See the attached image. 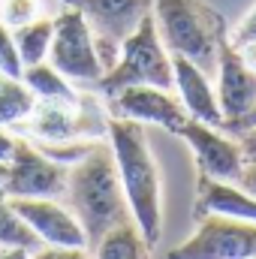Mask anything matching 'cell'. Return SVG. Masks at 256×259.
<instances>
[{
  "label": "cell",
  "mask_w": 256,
  "mask_h": 259,
  "mask_svg": "<svg viewBox=\"0 0 256 259\" xmlns=\"http://www.w3.org/2000/svg\"><path fill=\"white\" fill-rule=\"evenodd\" d=\"M64 199L66 208L78 217V223L84 229L88 250H94L109 229L133 220L109 142L94 139L91 151L78 163L69 166Z\"/></svg>",
  "instance_id": "6da1fadb"
},
{
  "label": "cell",
  "mask_w": 256,
  "mask_h": 259,
  "mask_svg": "<svg viewBox=\"0 0 256 259\" xmlns=\"http://www.w3.org/2000/svg\"><path fill=\"white\" fill-rule=\"evenodd\" d=\"M106 136L115 154V166L121 175L130 214L136 226L142 229L148 247H157L163 235V184H160V169L145 136V124L109 115Z\"/></svg>",
  "instance_id": "7a4b0ae2"
},
{
  "label": "cell",
  "mask_w": 256,
  "mask_h": 259,
  "mask_svg": "<svg viewBox=\"0 0 256 259\" xmlns=\"http://www.w3.org/2000/svg\"><path fill=\"white\" fill-rule=\"evenodd\" d=\"M151 15L169 55H181L205 72H217L220 42L229 36L217 9L205 0H154Z\"/></svg>",
  "instance_id": "3957f363"
},
{
  "label": "cell",
  "mask_w": 256,
  "mask_h": 259,
  "mask_svg": "<svg viewBox=\"0 0 256 259\" xmlns=\"http://www.w3.org/2000/svg\"><path fill=\"white\" fill-rule=\"evenodd\" d=\"M133 84H154V88H163V91H175L172 55L163 46L151 12L139 21V27L124 39L118 61L112 64V69L103 72V78L94 84V91L109 100L118 91L133 88Z\"/></svg>",
  "instance_id": "277c9868"
},
{
  "label": "cell",
  "mask_w": 256,
  "mask_h": 259,
  "mask_svg": "<svg viewBox=\"0 0 256 259\" xmlns=\"http://www.w3.org/2000/svg\"><path fill=\"white\" fill-rule=\"evenodd\" d=\"M64 3L84 15L103 69H112L124 39L154 6V0H64Z\"/></svg>",
  "instance_id": "5b68a950"
},
{
  "label": "cell",
  "mask_w": 256,
  "mask_h": 259,
  "mask_svg": "<svg viewBox=\"0 0 256 259\" xmlns=\"http://www.w3.org/2000/svg\"><path fill=\"white\" fill-rule=\"evenodd\" d=\"M196 220V232L166 259H256V223L223 214H202Z\"/></svg>",
  "instance_id": "8992f818"
},
{
  "label": "cell",
  "mask_w": 256,
  "mask_h": 259,
  "mask_svg": "<svg viewBox=\"0 0 256 259\" xmlns=\"http://www.w3.org/2000/svg\"><path fill=\"white\" fill-rule=\"evenodd\" d=\"M49 64L58 72H64L69 81H84V84H97L103 78V64L94 46V33L84 21V15L72 6H66L64 12L55 18V36H52V49H49Z\"/></svg>",
  "instance_id": "52a82bcc"
},
{
  "label": "cell",
  "mask_w": 256,
  "mask_h": 259,
  "mask_svg": "<svg viewBox=\"0 0 256 259\" xmlns=\"http://www.w3.org/2000/svg\"><path fill=\"white\" fill-rule=\"evenodd\" d=\"M66 175L69 166L55 163L27 139H15L0 193L9 199H58L66 190Z\"/></svg>",
  "instance_id": "ba28073f"
},
{
  "label": "cell",
  "mask_w": 256,
  "mask_h": 259,
  "mask_svg": "<svg viewBox=\"0 0 256 259\" xmlns=\"http://www.w3.org/2000/svg\"><path fill=\"white\" fill-rule=\"evenodd\" d=\"M109 115L139 121V124H157L175 136L190 121L178 94L154 88V84H133V88L118 91L115 97H109Z\"/></svg>",
  "instance_id": "9c48e42d"
},
{
  "label": "cell",
  "mask_w": 256,
  "mask_h": 259,
  "mask_svg": "<svg viewBox=\"0 0 256 259\" xmlns=\"http://www.w3.org/2000/svg\"><path fill=\"white\" fill-rule=\"evenodd\" d=\"M178 136L193 148L199 175L220 178V181H238L241 169L247 166L238 139L220 133V127H211V124H202V121L190 118Z\"/></svg>",
  "instance_id": "30bf717a"
},
{
  "label": "cell",
  "mask_w": 256,
  "mask_h": 259,
  "mask_svg": "<svg viewBox=\"0 0 256 259\" xmlns=\"http://www.w3.org/2000/svg\"><path fill=\"white\" fill-rule=\"evenodd\" d=\"M217 103L223 112V127L241 121L256 103V69L241 61L229 36L220 42L217 52Z\"/></svg>",
  "instance_id": "8fae6325"
},
{
  "label": "cell",
  "mask_w": 256,
  "mask_h": 259,
  "mask_svg": "<svg viewBox=\"0 0 256 259\" xmlns=\"http://www.w3.org/2000/svg\"><path fill=\"white\" fill-rule=\"evenodd\" d=\"M12 208L27 220L42 244L52 247H88L78 217L55 199H9Z\"/></svg>",
  "instance_id": "7c38bea8"
},
{
  "label": "cell",
  "mask_w": 256,
  "mask_h": 259,
  "mask_svg": "<svg viewBox=\"0 0 256 259\" xmlns=\"http://www.w3.org/2000/svg\"><path fill=\"white\" fill-rule=\"evenodd\" d=\"M172 66H175V91H178V100L184 103L187 115L202 124L223 127V112L217 103V91L208 81V72L181 55H172Z\"/></svg>",
  "instance_id": "4fadbf2b"
},
{
  "label": "cell",
  "mask_w": 256,
  "mask_h": 259,
  "mask_svg": "<svg viewBox=\"0 0 256 259\" xmlns=\"http://www.w3.org/2000/svg\"><path fill=\"white\" fill-rule=\"evenodd\" d=\"M202 214H223V217L256 223V196H250L235 181H220V178L199 175L196 217H202Z\"/></svg>",
  "instance_id": "5bb4252c"
},
{
  "label": "cell",
  "mask_w": 256,
  "mask_h": 259,
  "mask_svg": "<svg viewBox=\"0 0 256 259\" xmlns=\"http://www.w3.org/2000/svg\"><path fill=\"white\" fill-rule=\"evenodd\" d=\"M21 81L33 91L36 100L42 103H61V106H78V97L69 91V78L64 72H58L49 61L33 66H24L21 72Z\"/></svg>",
  "instance_id": "9a60e30c"
},
{
  "label": "cell",
  "mask_w": 256,
  "mask_h": 259,
  "mask_svg": "<svg viewBox=\"0 0 256 259\" xmlns=\"http://www.w3.org/2000/svg\"><path fill=\"white\" fill-rule=\"evenodd\" d=\"M91 253H94V259H148L151 247H148L142 229L136 226V220H127V223L109 229Z\"/></svg>",
  "instance_id": "2e32d148"
},
{
  "label": "cell",
  "mask_w": 256,
  "mask_h": 259,
  "mask_svg": "<svg viewBox=\"0 0 256 259\" xmlns=\"http://www.w3.org/2000/svg\"><path fill=\"white\" fill-rule=\"evenodd\" d=\"M12 36H15V49H18L21 64H42V61H49V49H52V36H55V18L39 15V18L15 27Z\"/></svg>",
  "instance_id": "e0dca14e"
},
{
  "label": "cell",
  "mask_w": 256,
  "mask_h": 259,
  "mask_svg": "<svg viewBox=\"0 0 256 259\" xmlns=\"http://www.w3.org/2000/svg\"><path fill=\"white\" fill-rule=\"evenodd\" d=\"M33 109H36L33 91L21 78H9L0 72V127H9V124L30 118Z\"/></svg>",
  "instance_id": "ac0fdd59"
},
{
  "label": "cell",
  "mask_w": 256,
  "mask_h": 259,
  "mask_svg": "<svg viewBox=\"0 0 256 259\" xmlns=\"http://www.w3.org/2000/svg\"><path fill=\"white\" fill-rule=\"evenodd\" d=\"M0 247H24V250L42 247L39 235L27 226V220L12 208L9 196L3 193H0Z\"/></svg>",
  "instance_id": "d6986e66"
},
{
  "label": "cell",
  "mask_w": 256,
  "mask_h": 259,
  "mask_svg": "<svg viewBox=\"0 0 256 259\" xmlns=\"http://www.w3.org/2000/svg\"><path fill=\"white\" fill-rule=\"evenodd\" d=\"M39 18V0H0V21L6 27H21Z\"/></svg>",
  "instance_id": "ffe728a7"
},
{
  "label": "cell",
  "mask_w": 256,
  "mask_h": 259,
  "mask_svg": "<svg viewBox=\"0 0 256 259\" xmlns=\"http://www.w3.org/2000/svg\"><path fill=\"white\" fill-rule=\"evenodd\" d=\"M0 72L9 78H21V72H24V64L18 58V49H15L12 27H6L3 21H0Z\"/></svg>",
  "instance_id": "44dd1931"
},
{
  "label": "cell",
  "mask_w": 256,
  "mask_h": 259,
  "mask_svg": "<svg viewBox=\"0 0 256 259\" xmlns=\"http://www.w3.org/2000/svg\"><path fill=\"white\" fill-rule=\"evenodd\" d=\"M256 39V3L247 9V15L235 24V30L229 33V42L238 49V46H244V42H253Z\"/></svg>",
  "instance_id": "7402d4cb"
},
{
  "label": "cell",
  "mask_w": 256,
  "mask_h": 259,
  "mask_svg": "<svg viewBox=\"0 0 256 259\" xmlns=\"http://www.w3.org/2000/svg\"><path fill=\"white\" fill-rule=\"evenodd\" d=\"M30 259H94L88 253V247H52V244H42L36 247Z\"/></svg>",
  "instance_id": "603a6c76"
},
{
  "label": "cell",
  "mask_w": 256,
  "mask_h": 259,
  "mask_svg": "<svg viewBox=\"0 0 256 259\" xmlns=\"http://www.w3.org/2000/svg\"><path fill=\"white\" fill-rule=\"evenodd\" d=\"M238 145H241V154H244V163H256V124L241 133H235Z\"/></svg>",
  "instance_id": "cb8c5ba5"
},
{
  "label": "cell",
  "mask_w": 256,
  "mask_h": 259,
  "mask_svg": "<svg viewBox=\"0 0 256 259\" xmlns=\"http://www.w3.org/2000/svg\"><path fill=\"white\" fill-rule=\"evenodd\" d=\"M238 187H244L250 196H256V163H247L244 169H241V175H238V181H235Z\"/></svg>",
  "instance_id": "d4e9b609"
},
{
  "label": "cell",
  "mask_w": 256,
  "mask_h": 259,
  "mask_svg": "<svg viewBox=\"0 0 256 259\" xmlns=\"http://www.w3.org/2000/svg\"><path fill=\"white\" fill-rule=\"evenodd\" d=\"M12 151H15V136H9L6 130L0 127V160H3V163H9Z\"/></svg>",
  "instance_id": "484cf974"
},
{
  "label": "cell",
  "mask_w": 256,
  "mask_h": 259,
  "mask_svg": "<svg viewBox=\"0 0 256 259\" xmlns=\"http://www.w3.org/2000/svg\"><path fill=\"white\" fill-rule=\"evenodd\" d=\"M238 55H241V61L250 66V69H256V39H253V42L238 46Z\"/></svg>",
  "instance_id": "4316f807"
},
{
  "label": "cell",
  "mask_w": 256,
  "mask_h": 259,
  "mask_svg": "<svg viewBox=\"0 0 256 259\" xmlns=\"http://www.w3.org/2000/svg\"><path fill=\"white\" fill-rule=\"evenodd\" d=\"M253 124H256V103H253V109H250V112H247V115H244L241 121H235L232 127H226V130H229V133H241V130L253 127Z\"/></svg>",
  "instance_id": "83f0119b"
},
{
  "label": "cell",
  "mask_w": 256,
  "mask_h": 259,
  "mask_svg": "<svg viewBox=\"0 0 256 259\" xmlns=\"http://www.w3.org/2000/svg\"><path fill=\"white\" fill-rule=\"evenodd\" d=\"M33 250H24V247H3L0 250V259H30Z\"/></svg>",
  "instance_id": "f1b7e54d"
},
{
  "label": "cell",
  "mask_w": 256,
  "mask_h": 259,
  "mask_svg": "<svg viewBox=\"0 0 256 259\" xmlns=\"http://www.w3.org/2000/svg\"><path fill=\"white\" fill-rule=\"evenodd\" d=\"M6 169H9V163L0 160V187H3V181H6Z\"/></svg>",
  "instance_id": "f546056e"
}]
</instances>
